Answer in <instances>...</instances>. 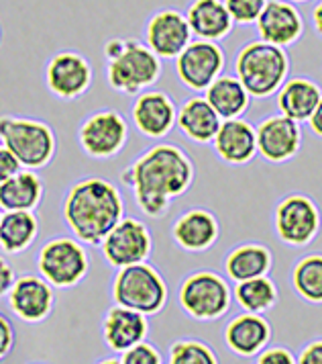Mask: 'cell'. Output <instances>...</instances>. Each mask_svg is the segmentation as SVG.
Returning a JSON list of instances; mask_svg holds the SVG:
<instances>
[{"label":"cell","instance_id":"6da1fadb","mask_svg":"<svg viewBox=\"0 0 322 364\" xmlns=\"http://www.w3.org/2000/svg\"><path fill=\"white\" fill-rule=\"evenodd\" d=\"M192 164L176 146H155L131 166L123 181L133 186L135 199L147 215H161L170 200L192 182Z\"/></svg>","mask_w":322,"mask_h":364},{"label":"cell","instance_id":"7a4b0ae2","mask_svg":"<svg viewBox=\"0 0 322 364\" xmlns=\"http://www.w3.org/2000/svg\"><path fill=\"white\" fill-rule=\"evenodd\" d=\"M64 215L74 235L86 244H100L123 215V200L111 182L88 178L72 186Z\"/></svg>","mask_w":322,"mask_h":364},{"label":"cell","instance_id":"3957f363","mask_svg":"<svg viewBox=\"0 0 322 364\" xmlns=\"http://www.w3.org/2000/svg\"><path fill=\"white\" fill-rule=\"evenodd\" d=\"M288 74V60L282 48L265 41L251 43L237 58V80L251 97H267L277 90Z\"/></svg>","mask_w":322,"mask_h":364},{"label":"cell","instance_id":"277c9868","mask_svg":"<svg viewBox=\"0 0 322 364\" xmlns=\"http://www.w3.org/2000/svg\"><path fill=\"white\" fill-rule=\"evenodd\" d=\"M0 141L18 164L27 168L45 166L55 151L53 132L45 123L33 119L0 117Z\"/></svg>","mask_w":322,"mask_h":364},{"label":"cell","instance_id":"5b68a950","mask_svg":"<svg viewBox=\"0 0 322 364\" xmlns=\"http://www.w3.org/2000/svg\"><path fill=\"white\" fill-rule=\"evenodd\" d=\"M113 297L118 307L141 315H151L157 314L165 305L167 289L151 266L139 262L118 270L114 279Z\"/></svg>","mask_w":322,"mask_h":364},{"label":"cell","instance_id":"8992f818","mask_svg":"<svg viewBox=\"0 0 322 364\" xmlns=\"http://www.w3.org/2000/svg\"><path fill=\"white\" fill-rule=\"evenodd\" d=\"M179 303L194 319H216L231 307V291L218 274L202 270L188 277L179 289Z\"/></svg>","mask_w":322,"mask_h":364},{"label":"cell","instance_id":"52a82bcc","mask_svg":"<svg viewBox=\"0 0 322 364\" xmlns=\"http://www.w3.org/2000/svg\"><path fill=\"white\" fill-rule=\"evenodd\" d=\"M160 76V60L137 41H123V51L111 60L109 82L116 90L135 95Z\"/></svg>","mask_w":322,"mask_h":364},{"label":"cell","instance_id":"ba28073f","mask_svg":"<svg viewBox=\"0 0 322 364\" xmlns=\"http://www.w3.org/2000/svg\"><path fill=\"white\" fill-rule=\"evenodd\" d=\"M39 272L43 281L55 287L78 284L88 272V256L78 242L70 237H57L45 244L39 252Z\"/></svg>","mask_w":322,"mask_h":364},{"label":"cell","instance_id":"9c48e42d","mask_svg":"<svg viewBox=\"0 0 322 364\" xmlns=\"http://www.w3.org/2000/svg\"><path fill=\"white\" fill-rule=\"evenodd\" d=\"M151 250V235L137 219H121L102 240V254L109 264L125 268L143 262Z\"/></svg>","mask_w":322,"mask_h":364},{"label":"cell","instance_id":"30bf717a","mask_svg":"<svg viewBox=\"0 0 322 364\" xmlns=\"http://www.w3.org/2000/svg\"><path fill=\"white\" fill-rule=\"evenodd\" d=\"M318 209L302 195H292L279 203L275 211V228L284 242L302 246L318 232Z\"/></svg>","mask_w":322,"mask_h":364},{"label":"cell","instance_id":"8fae6325","mask_svg":"<svg viewBox=\"0 0 322 364\" xmlns=\"http://www.w3.org/2000/svg\"><path fill=\"white\" fill-rule=\"evenodd\" d=\"M177 76L192 90H204L223 68V51L210 41L188 43L177 55Z\"/></svg>","mask_w":322,"mask_h":364},{"label":"cell","instance_id":"7c38bea8","mask_svg":"<svg viewBox=\"0 0 322 364\" xmlns=\"http://www.w3.org/2000/svg\"><path fill=\"white\" fill-rule=\"evenodd\" d=\"M127 123L114 111L92 115L80 129V144L92 158H111L125 146Z\"/></svg>","mask_w":322,"mask_h":364},{"label":"cell","instance_id":"4fadbf2b","mask_svg":"<svg viewBox=\"0 0 322 364\" xmlns=\"http://www.w3.org/2000/svg\"><path fill=\"white\" fill-rule=\"evenodd\" d=\"M302 141V133L296 121L288 117H270L255 132V146L270 162H284L292 158Z\"/></svg>","mask_w":322,"mask_h":364},{"label":"cell","instance_id":"5bb4252c","mask_svg":"<svg viewBox=\"0 0 322 364\" xmlns=\"http://www.w3.org/2000/svg\"><path fill=\"white\" fill-rule=\"evenodd\" d=\"M259 35L270 46H288L302 33V17L290 2L270 0L257 17Z\"/></svg>","mask_w":322,"mask_h":364},{"label":"cell","instance_id":"9a60e30c","mask_svg":"<svg viewBox=\"0 0 322 364\" xmlns=\"http://www.w3.org/2000/svg\"><path fill=\"white\" fill-rule=\"evenodd\" d=\"M11 309L25 321H41L53 309V291L39 277H21L9 291Z\"/></svg>","mask_w":322,"mask_h":364},{"label":"cell","instance_id":"2e32d148","mask_svg":"<svg viewBox=\"0 0 322 364\" xmlns=\"http://www.w3.org/2000/svg\"><path fill=\"white\" fill-rule=\"evenodd\" d=\"M147 41L155 55L177 58L190 43V27L177 11H163L149 21Z\"/></svg>","mask_w":322,"mask_h":364},{"label":"cell","instance_id":"e0dca14e","mask_svg":"<svg viewBox=\"0 0 322 364\" xmlns=\"http://www.w3.org/2000/svg\"><path fill=\"white\" fill-rule=\"evenodd\" d=\"M90 78V64L78 53H60L49 62V88L62 99H74L82 95L88 88Z\"/></svg>","mask_w":322,"mask_h":364},{"label":"cell","instance_id":"ac0fdd59","mask_svg":"<svg viewBox=\"0 0 322 364\" xmlns=\"http://www.w3.org/2000/svg\"><path fill=\"white\" fill-rule=\"evenodd\" d=\"M145 315L131 311L125 307H113L104 317V342L114 352H125L135 344L143 342L147 336Z\"/></svg>","mask_w":322,"mask_h":364},{"label":"cell","instance_id":"d6986e66","mask_svg":"<svg viewBox=\"0 0 322 364\" xmlns=\"http://www.w3.org/2000/svg\"><path fill=\"white\" fill-rule=\"evenodd\" d=\"M272 338V328L265 317L257 314L237 315L225 331V340L235 354L255 356L267 346Z\"/></svg>","mask_w":322,"mask_h":364},{"label":"cell","instance_id":"ffe728a7","mask_svg":"<svg viewBox=\"0 0 322 364\" xmlns=\"http://www.w3.org/2000/svg\"><path fill=\"white\" fill-rule=\"evenodd\" d=\"M216 154L228 164H245L255 156V129L241 119H226L214 135Z\"/></svg>","mask_w":322,"mask_h":364},{"label":"cell","instance_id":"44dd1931","mask_svg":"<svg viewBox=\"0 0 322 364\" xmlns=\"http://www.w3.org/2000/svg\"><path fill=\"white\" fill-rule=\"evenodd\" d=\"M133 119L143 135L161 137L172 129L176 121V109L163 92H145L135 102Z\"/></svg>","mask_w":322,"mask_h":364},{"label":"cell","instance_id":"7402d4cb","mask_svg":"<svg viewBox=\"0 0 322 364\" xmlns=\"http://www.w3.org/2000/svg\"><path fill=\"white\" fill-rule=\"evenodd\" d=\"M174 237L184 250L202 252L210 248L218 237V223L209 211L194 209L177 219L174 225Z\"/></svg>","mask_w":322,"mask_h":364},{"label":"cell","instance_id":"603a6c76","mask_svg":"<svg viewBox=\"0 0 322 364\" xmlns=\"http://www.w3.org/2000/svg\"><path fill=\"white\" fill-rule=\"evenodd\" d=\"M190 31L202 39H221L231 31L233 21L221 0H196L186 18Z\"/></svg>","mask_w":322,"mask_h":364},{"label":"cell","instance_id":"cb8c5ba5","mask_svg":"<svg viewBox=\"0 0 322 364\" xmlns=\"http://www.w3.org/2000/svg\"><path fill=\"white\" fill-rule=\"evenodd\" d=\"M41 181L29 170H18L9 181L0 182V207L4 211H31L41 199Z\"/></svg>","mask_w":322,"mask_h":364},{"label":"cell","instance_id":"d4e9b609","mask_svg":"<svg viewBox=\"0 0 322 364\" xmlns=\"http://www.w3.org/2000/svg\"><path fill=\"white\" fill-rule=\"evenodd\" d=\"M321 90L318 86L302 78L290 80L279 92V109L284 117L292 121H306L316 109H321Z\"/></svg>","mask_w":322,"mask_h":364},{"label":"cell","instance_id":"484cf974","mask_svg":"<svg viewBox=\"0 0 322 364\" xmlns=\"http://www.w3.org/2000/svg\"><path fill=\"white\" fill-rule=\"evenodd\" d=\"M177 123H179V129L190 139L206 144L210 139H214V135L218 132L221 117L212 111V107L204 99H192L182 107Z\"/></svg>","mask_w":322,"mask_h":364},{"label":"cell","instance_id":"4316f807","mask_svg":"<svg viewBox=\"0 0 322 364\" xmlns=\"http://www.w3.org/2000/svg\"><path fill=\"white\" fill-rule=\"evenodd\" d=\"M206 102L221 119H237L247 109L249 95L237 78H218L206 88Z\"/></svg>","mask_w":322,"mask_h":364},{"label":"cell","instance_id":"83f0119b","mask_svg":"<svg viewBox=\"0 0 322 364\" xmlns=\"http://www.w3.org/2000/svg\"><path fill=\"white\" fill-rule=\"evenodd\" d=\"M272 266V256L263 246H241L233 250L226 258V272L233 281L243 282L265 277V272Z\"/></svg>","mask_w":322,"mask_h":364},{"label":"cell","instance_id":"f1b7e54d","mask_svg":"<svg viewBox=\"0 0 322 364\" xmlns=\"http://www.w3.org/2000/svg\"><path fill=\"white\" fill-rule=\"evenodd\" d=\"M39 223L31 211H6L0 217V246L9 254L23 252L35 240Z\"/></svg>","mask_w":322,"mask_h":364},{"label":"cell","instance_id":"f546056e","mask_svg":"<svg viewBox=\"0 0 322 364\" xmlns=\"http://www.w3.org/2000/svg\"><path fill=\"white\" fill-rule=\"evenodd\" d=\"M235 299L239 301L247 314L261 315L267 311L277 299L275 284L267 277H259L251 281H243L235 287Z\"/></svg>","mask_w":322,"mask_h":364},{"label":"cell","instance_id":"4dcf8cb0","mask_svg":"<svg viewBox=\"0 0 322 364\" xmlns=\"http://www.w3.org/2000/svg\"><path fill=\"white\" fill-rule=\"evenodd\" d=\"M296 291L312 303L322 301V258L321 254L308 256L294 268Z\"/></svg>","mask_w":322,"mask_h":364},{"label":"cell","instance_id":"1f68e13d","mask_svg":"<svg viewBox=\"0 0 322 364\" xmlns=\"http://www.w3.org/2000/svg\"><path fill=\"white\" fill-rule=\"evenodd\" d=\"M170 364H218V360L206 344L184 340L170 350Z\"/></svg>","mask_w":322,"mask_h":364},{"label":"cell","instance_id":"d6a6232c","mask_svg":"<svg viewBox=\"0 0 322 364\" xmlns=\"http://www.w3.org/2000/svg\"><path fill=\"white\" fill-rule=\"evenodd\" d=\"M263 6H265V0H225L228 17L239 25H249L257 21Z\"/></svg>","mask_w":322,"mask_h":364},{"label":"cell","instance_id":"836d02e7","mask_svg":"<svg viewBox=\"0 0 322 364\" xmlns=\"http://www.w3.org/2000/svg\"><path fill=\"white\" fill-rule=\"evenodd\" d=\"M121 364H161L160 352L151 344L139 342V344H135L133 348L123 352Z\"/></svg>","mask_w":322,"mask_h":364},{"label":"cell","instance_id":"e575fe53","mask_svg":"<svg viewBox=\"0 0 322 364\" xmlns=\"http://www.w3.org/2000/svg\"><path fill=\"white\" fill-rule=\"evenodd\" d=\"M257 364H296V360L284 348H267L259 354Z\"/></svg>","mask_w":322,"mask_h":364},{"label":"cell","instance_id":"d590c367","mask_svg":"<svg viewBox=\"0 0 322 364\" xmlns=\"http://www.w3.org/2000/svg\"><path fill=\"white\" fill-rule=\"evenodd\" d=\"M18 170H21V164L13 158V154L0 146V182L9 181Z\"/></svg>","mask_w":322,"mask_h":364},{"label":"cell","instance_id":"8d00e7d4","mask_svg":"<svg viewBox=\"0 0 322 364\" xmlns=\"http://www.w3.org/2000/svg\"><path fill=\"white\" fill-rule=\"evenodd\" d=\"M13 342H15L13 328H11V323H9V319L0 315V358H4V356L11 352Z\"/></svg>","mask_w":322,"mask_h":364},{"label":"cell","instance_id":"74e56055","mask_svg":"<svg viewBox=\"0 0 322 364\" xmlns=\"http://www.w3.org/2000/svg\"><path fill=\"white\" fill-rule=\"evenodd\" d=\"M296 364H322V342L321 340H316V342L308 344V346L302 350V354H300V358H298V363Z\"/></svg>","mask_w":322,"mask_h":364},{"label":"cell","instance_id":"f35d334b","mask_svg":"<svg viewBox=\"0 0 322 364\" xmlns=\"http://www.w3.org/2000/svg\"><path fill=\"white\" fill-rule=\"evenodd\" d=\"M13 282H15V272H13V268H11V264H9L4 258H0V297L6 295V293L11 291Z\"/></svg>","mask_w":322,"mask_h":364},{"label":"cell","instance_id":"ab89813d","mask_svg":"<svg viewBox=\"0 0 322 364\" xmlns=\"http://www.w3.org/2000/svg\"><path fill=\"white\" fill-rule=\"evenodd\" d=\"M322 109H316L312 117H310V127H312V132L316 133V135H322Z\"/></svg>","mask_w":322,"mask_h":364},{"label":"cell","instance_id":"60d3db41","mask_svg":"<svg viewBox=\"0 0 322 364\" xmlns=\"http://www.w3.org/2000/svg\"><path fill=\"white\" fill-rule=\"evenodd\" d=\"M314 21H316V29L321 31V25H322V6H321V4L316 6V13H314Z\"/></svg>","mask_w":322,"mask_h":364},{"label":"cell","instance_id":"b9f144b4","mask_svg":"<svg viewBox=\"0 0 322 364\" xmlns=\"http://www.w3.org/2000/svg\"><path fill=\"white\" fill-rule=\"evenodd\" d=\"M98 364H121V360H116V358H106V360H100Z\"/></svg>","mask_w":322,"mask_h":364},{"label":"cell","instance_id":"7bdbcfd3","mask_svg":"<svg viewBox=\"0 0 322 364\" xmlns=\"http://www.w3.org/2000/svg\"><path fill=\"white\" fill-rule=\"evenodd\" d=\"M300 2H302V0H300Z\"/></svg>","mask_w":322,"mask_h":364},{"label":"cell","instance_id":"ee69618b","mask_svg":"<svg viewBox=\"0 0 322 364\" xmlns=\"http://www.w3.org/2000/svg\"><path fill=\"white\" fill-rule=\"evenodd\" d=\"M0 217H2V215H0Z\"/></svg>","mask_w":322,"mask_h":364}]
</instances>
